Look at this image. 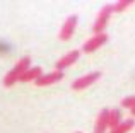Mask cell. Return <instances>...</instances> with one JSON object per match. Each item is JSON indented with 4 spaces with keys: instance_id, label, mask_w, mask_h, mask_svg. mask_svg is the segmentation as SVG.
<instances>
[{
    "instance_id": "1",
    "label": "cell",
    "mask_w": 135,
    "mask_h": 133,
    "mask_svg": "<svg viewBox=\"0 0 135 133\" xmlns=\"http://www.w3.org/2000/svg\"><path fill=\"white\" fill-rule=\"evenodd\" d=\"M29 66H31V60H29V57L21 58V60L17 62L16 65H14V68L10 70V72L7 73L5 77H3V85H5V87H12L16 82H19L21 75H22V73L26 72Z\"/></svg>"
},
{
    "instance_id": "2",
    "label": "cell",
    "mask_w": 135,
    "mask_h": 133,
    "mask_svg": "<svg viewBox=\"0 0 135 133\" xmlns=\"http://www.w3.org/2000/svg\"><path fill=\"white\" fill-rule=\"evenodd\" d=\"M111 12H113V10H111V5H104L101 9V12H99L98 19H96V22H94V26H92L94 34H101L103 31H104V27H106V24H108V21H109Z\"/></svg>"
},
{
    "instance_id": "3",
    "label": "cell",
    "mask_w": 135,
    "mask_h": 133,
    "mask_svg": "<svg viewBox=\"0 0 135 133\" xmlns=\"http://www.w3.org/2000/svg\"><path fill=\"white\" fill-rule=\"evenodd\" d=\"M99 77H101V72H91V73H86V75L79 77L77 80H74L72 89H74V90H82V89H86V87L92 85V84H94L96 80L99 79Z\"/></svg>"
},
{
    "instance_id": "4",
    "label": "cell",
    "mask_w": 135,
    "mask_h": 133,
    "mask_svg": "<svg viewBox=\"0 0 135 133\" xmlns=\"http://www.w3.org/2000/svg\"><path fill=\"white\" fill-rule=\"evenodd\" d=\"M75 27H77V16H70L69 19L63 22L62 29H60V33H58V38H60L62 41H69L70 38L74 36V31H75Z\"/></svg>"
},
{
    "instance_id": "5",
    "label": "cell",
    "mask_w": 135,
    "mask_h": 133,
    "mask_svg": "<svg viewBox=\"0 0 135 133\" xmlns=\"http://www.w3.org/2000/svg\"><path fill=\"white\" fill-rule=\"evenodd\" d=\"M108 41V36H106L104 33L101 34H96V36H92L91 39H87L86 43H84L82 46V51H86V53H92V51H96L98 48H101L103 44Z\"/></svg>"
},
{
    "instance_id": "6",
    "label": "cell",
    "mask_w": 135,
    "mask_h": 133,
    "mask_svg": "<svg viewBox=\"0 0 135 133\" xmlns=\"http://www.w3.org/2000/svg\"><path fill=\"white\" fill-rule=\"evenodd\" d=\"M63 79V72H51V73H46V75H41L38 77L36 80H34V84H36L38 87H45V85H51V84L55 82H60V80Z\"/></svg>"
},
{
    "instance_id": "7",
    "label": "cell",
    "mask_w": 135,
    "mask_h": 133,
    "mask_svg": "<svg viewBox=\"0 0 135 133\" xmlns=\"http://www.w3.org/2000/svg\"><path fill=\"white\" fill-rule=\"evenodd\" d=\"M77 58H79V51H77V50H74V51H70V53H67L65 57H62V58H60V60L55 63L56 72H62L63 68L70 66L74 62H77Z\"/></svg>"
},
{
    "instance_id": "8",
    "label": "cell",
    "mask_w": 135,
    "mask_h": 133,
    "mask_svg": "<svg viewBox=\"0 0 135 133\" xmlns=\"http://www.w3.org/2000/svg\"><path fill=\"white\" fill-rule=\"evenodd\" d=\"M43 75V70H41V66H33V68H27L26 72L21 75V82H33V80H36L38 77H41Z\"/></svg>"
},
{
    "instance_id": "9",
    "label": "cell",
    "mask_w": 135,
    "mask_h": 133,
    "mask_svg": "<svg viewBox=\"0 0 135 133\" xmlns=\"http://www.w3.org/2000/svg\"><path fill=\"white\" fill-rule=\"evenodd\" d=\"M108 111L109 109H103L99 113L98 120H96V126H94V133H104L108 128Z\"/></svg>"
},
{
    "instance_id": "10",
    "label": "cell",
    "mask_w": 135,
    "mask_h": 133,
    "mask_svg": "<svg viewBox=\"0 0 135 133\" xmlns=\"http://www.w3.org/2000/svg\"><path fill=\"white\" fill-rule=\"evenodd\" d=\"M120 123H122V113L118 109H109L108 111V128L115 130Z\"/></svg>"
},
{
    "instance_id": "11",
    "label": "cell",
    "mask_w": 135,
    "mask_h": 133,
    "mask_svg": "<svg viewBox=\"0 0 135 133\" xmlns=\"http://www.w3.org/2000/svg\"><path fill=\"white\" fill-rule=\"evenodd\" d=\"M132 128H133V118H130V120H127V121H122L115 130H111L109 133H127V131L132 130Z\"/></svg>"
},
{
    "instance_id": "12",
    "label": "cell",
    "mask_w": 135,
    "mask_h": 133,
    "mask_svg": "<svg viewBox=\"0 0 135 133\" xmlns=\"http://www.w3.org/2000/svg\"><path fill=\"white\" fill-rule=\"evenodd\" d=\"M132 3H133V0H120L115 5H111V10L113 12H122V10H125L128 5H132Z\"/></svg>"
},
{
    "instance_id": "13",
    "label": "cell",
    "mask_w": 135,
    "mask_h": 133,
    "mask_svg": "<svg viewBox=\"0 0 135 133\" xmlns=\"http://www.w3.org/2000/svg\"><path fill=\"white\" fill-rule=\"evenodd\" d=\"M122 106H123V108H128L130 113H133V111H135V97H133V96L125 97V99L122 101Z\"/></svg>"
},
{
    "instance_id": "14",
    "label": "cell",
    "mask_w": 135,
    "mask_h": 133,
    "mask_svg": "<svg viewBox=\"0 0 135 133\" xmlns=\"http://www.w3.org/2000/svg\"><path fill=\"white\" fill-rule=\"evenodd\" d=\"M77 133H80V131H77Z\"/></svg>"
}]
</instances>
